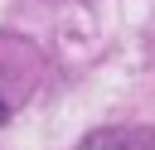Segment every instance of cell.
<instances>
[{
	"label": "cell",
	"instance_id": "6da1fadb",
	"mask_svg": "<svg viewBox=\"0 0 155 150\" xmlns=\"http://www.w3.org/2000/svg\"><path fill=\"white\" fill-rule=\"evenodd\" d=\"M78 150H155V131H136V126H107L92 131Z\"/></svg>",
	"mask_w": 155,
	"mask_h": 150
},
{
	"label": "cell",
	"instance_id": "7a4b0ae2",
	"mask_svg": "<svg viewBox=\"0 0 155 150\" xmlns=\"http://www.w3.org/2000/svg\"><path fill=\"white\" fill-rule=\"evenodd\" d=\"M5 116H10V106H5V97H0V121H5Z\"/></svg>",
	"mask_w": 155,
	"mask_h": 150
}]
</instances>
